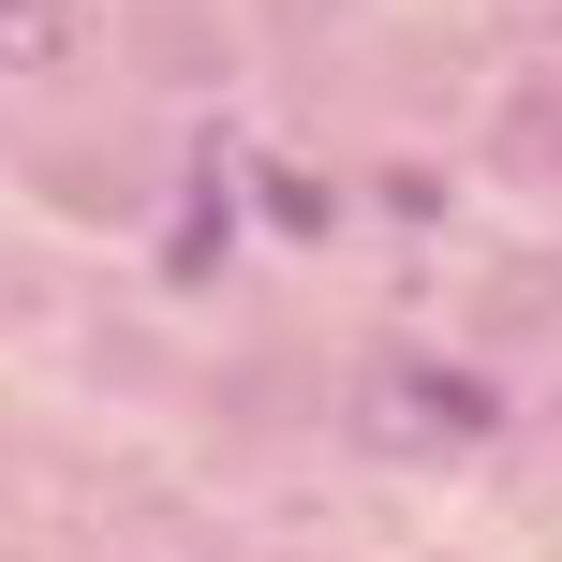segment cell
Segmentation results:
<instances>
[{
    "instance_id": "cell-2",
    "label": "cell",
    "mask_w": 562,
    "mask_h": 562,
    "mask_svg": "<svg viewBox=\"0 0 562 562\" xmlns=\"http://www.w3.org/2000/svg\"><path fill=\"white\" fill-rule=\"evenodd\" d=\"M488 164L504 178H562V59H533V75L488 89Z\"/></svg>"
},
{
    "instance_id": "cell-3",
    "label": "cell",
    "mask_w": 562,
    "mask_h": 562,
    "mask_svg": "<svg viewBox=\"0 0 562 562\" xmlns=\"http://www.w3.org/2000/svg\"><path fill=\"white\" fill-rule=\"evenodd\" d=\"M75 45H89L75 0H0V59H15V75H45V59H75Z\"/></svg>"
},
{
    "instance_id": "cell-1",
    "label": "cell",
    "mask_w": 562,
    "mask_h": 562,
    "mask_svg": "<svg viewBox=\"0 0 562 562\" xmlns=\"http://www.w3.org/2000/svg\"><path fill=\"white\" fill-rule=\"evenodd\" d=\"M356 445H400V459H459V445H488V385L474 370H370L356 385Z\"/></svg>"
}]
</instances>
